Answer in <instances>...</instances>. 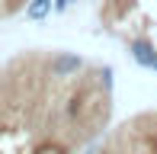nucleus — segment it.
<instances>
[{
  "mask_svg": "<svg viewBox=\"0 0 157 154\" xmlns=\"http://www.w3.org/2000/svg\"><path fill=\"white\" fill-rule=\"evenodd\" d=\"M19 0H0V10H10V6H16Z\"/></svg>",
  "mask_w": 157,
  "mask_h": 154,
  "instance_id": "5",
  "label": "nucleus"
},
{
  "mask_svg": "<svg viewBox=\"0 0 157 154\" xmlns=\"http://www.w3.org/2000/svg\"><path fill=\"white\" fill-rule=\"evenodd\" d=\"M48 10H52V0H29V6H26V16H29V19H42Z\"/></svg>",
  "mask_w": 157,
  "mask_h": 154,
  "instance_id": "3",
  "label": "nucleus"
},
{
  "mask_svg": "<svg viewBox=\"0 0 157 154\" xmlns=\"http://www.w3.org/2000/svg\"><path fill=\"white\" fill-rule=\"evenodd\" d=\"M83 67V58L80 55H71V52H58L52 61H48V74L52 77H71Z\"/></svg>",
  "mask_w": 157,
  "mask_h": 154,
  "instance_id": "1",
  "label": "nucleus"
},
{
  "mask_svg": "<svg viewBox=\"0 0 157 154\" xmlns=\"http://www.w3.org/2000/svg\"><path fill=\"white\" fill-rule=\"evenodd\" d=\"M67 113H71V116H77V113H80V100H71V109H67Z\"/></svg>",
  "mask_w": 157,
  "mask_h": 154,
  "instance_id": "4",
  "label": "nucleus"
},
{
  "mask_svg": "<svg viewBox=\"0 0 157 154\" xmlns=\"http://www.w3.org/2000/svg\"><path fill=\"white\" fill-rule=\"evenodd\" d=\"M154 71H157V64H154Z\"/></svg>",
  "mask_w": 157,
  "mask_h": 154,
  "instance_id": "6",
  "label": "nucleus"
},
{
  "mask_svg": "<svg viewBox=\"0 0 157 154\" xmlns=\"http://www.w3.org/2000/svg\"><path fill=\"white\" fill-rule=\"evenodd\" d=\"M128 52H132V58L138 61L141 67H151V71H154V64H157V48H154L147 39H135L132 45H128Z\"/></svg>",
  "mask_w": 157,
  "mask_h": 154,
  "instance_id": "2",
  "label": "nucleus"
}]
</instances>
